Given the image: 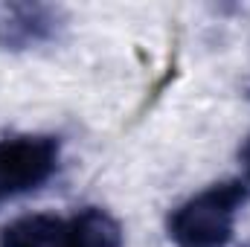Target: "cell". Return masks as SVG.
I'll list each match as a JSON object with an SVG mask.
<instances>
[{
	"mask_svg": "<svg viewBox=\"0 0 250 247\" xmlns=\"http://www.w3.org/2000/svg\"><path fill=\"white\" fill-rule=\"evenodd\" d=\"M0 247H123V227L99 206L76 215L35 212L9 221L0 230Z\"/></svg>",
	"mask_w": 250,
	"mask_h": 247,
	"instance_id": "6da1fadb",
	"label": "cell"
},
{
	"mask_svg": "<svg viewBox=\"0 0 250 247\" xmlns=\"http://www.w3.org/2000/svg\"><path fill=\"white\" fill-rule=\"evenodd\" d=\"M250 201V184L224 181L192 195L169 215V239L178 247H227L239 209Z\"/></svg>",
	"mask_w": 250,
	"mask_h": 247,
	"instance_id": "7a4b0ae2",
	"label": "cell"
},
{
	"mask_svg": "<svg viewBox=\"0 0 250 247\" xmlns=\"http://www.w3.org/2000/svg\"><path fill=\"white\" fill-rule=\"evenodd\" d=\"M62 160V143L50 134H21L0 140V204L35 192Z\"/></svg>",
	"mask_w": 250,
	"mask_h": 247,
	"instance_id": "3957f363",
	"label": "cell"
},
{
	"mask_svg": "<svg viewBox=\"0 0 250 247\" xmlns=\"http://www.w3.org/2000/svg\"><path fill=\"white\" fill-rule=\"evenodd\" d=\"M62 29V12L47 3H0V47L29 50L47 44Z\"/></svg>",
	"mask_w": 250,
	"mask_h": 247,
	"instance_id": "277c9868",
	"label": "cell"
},
{
	"mask_svg": "<svg viewBox=\"0 0 250 247\" xmlns=\"http://www.w3.org/2000/svg\"><path fill=\"white\" fill-rule=\"evenodd\" d=\"M239 160H242V169H245V184H250V137L242 143V148H239Z\"/></svg>",
	"mask_w": 250,
	"mask_h": 247,
	"instance_id": "5b68a950",
	"label": "cell"
}]
</instances>
